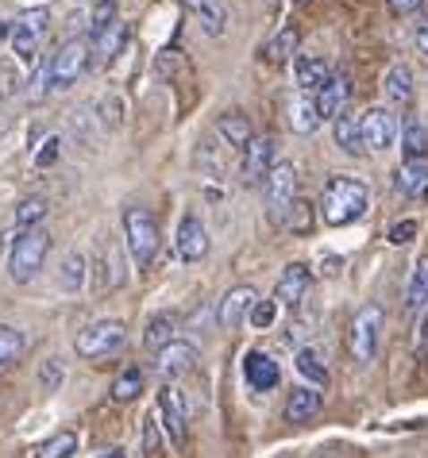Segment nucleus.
Masks as SVG:
<instances>
[{"instance_id": "4", "label": "nucleus", "mask_w": 428, "mask_h": 458, "mask_svg": "<svg viewBox=\"0 0 428 458\" xmlns=\"http://www.w3.org/2000/svg\"><path fill=\"white\" fill-rule=\"evenodd\" d=\"M124 347H128V327H124L120 320H97V324L81 327V332L73 335V351L90 362L116 359V354H124Z\"/></svg>"}, {"instance_id": "2", "label": "nucleus", "mask_w": 428, "mask_h": 458, "mask_svg": "<svg viewBox=\"0 0 428 458\" xmlns=\"http://www.w3.org/2000/svg\"><path fill=\"white\" fill-rule=\"evenodd\" d=\"M47 254H50V232L47 227H28V232H20L16 243H12V250H8V277L16 285H28L31 277L43 270Z\"/></svg>"}, {"instance_id": "35", "label": "nucleus", "mask_w": 428, "mask_h": 458, "mask_svg": "<svg viewBox=\"0 0 428 458\" xmlns=\"http://www.w3.org/2000/svg\"><path fill=\"white\" fill-rule=\"evenodd\" d=\"M197 16H201V28H205L209 35H224V31H228V12H224L220 0H205V4L197 8Z\"/></svg>"}, {"instance_id": "41", "label": "nucleus", "mask_w": 428, "mask_h": 458, "mask_svg": "<svg viewBox=\"0 0 428 458\" xmlns=\"http://www.w3.org/2000/svg\"><path fill=\"white\" fill-rule=\"evenodd\" d=\"M274 316H278V301H255V309H251L247 320H251V327H259L262 332V327L274 324Z\"/></svg>"}, {"instance_id": "3", "label": "nucleus", "mask_w": 428, "mask_h": 458, "mask_svg": "<svg viewBox=\"0 0 428 458\" xmlns=\"http://www.w3.org/2000/svg\"><path fill=\"white\" fill-rule=\"evenodd\" d=\"M124 243H128L135 266L147 270V266L158 259V220H155V212L143 208V205L124 208Z\"/></svg>"}, {"instance_id": "27", "label": "nucleus", "mask_w": 428, "mask_h": 458, "mask_svg": "<svg viewBox=\"0 0 428 458\" xmlns=\"http://www.w3.org/2000/svg\"><path fill=\"white\" fill-rule=\"evenodd\" d=\"M406 309L409 312L428 309V259H417V266H413L409 285H406Z\"/></svg>"}, {"instance_id": "33", "label": "nucleus", "mask_w": 428, "mask_h": 458, "mask_svg": "<svg viewBox=\"0 0 428 458\" xmlns=\"http://www.w3.org/2000/svg\"><path fill=\"white\" fill-rule=\"evenodd\" d=\"M401 150H406V158H424L428 155V131L417 123V120H409L406 127H401Z\"/></svg>"}, {"instance_id": "24", "label": "nucleus", "mask_w": 428, "mask_h": 458, "mask_svg": "<svg viewBox=\"0 0 428 458\" xmlns=\"http://www.w3.org/2000/svg\"><path fill=\"white\" fill-rule=\"evenodd\" d=\"M85 277H90L85 254H81V250H70L66 259H62V266H58V289L73 297V293H81V289H85Z\"/></svg>"}, {"instance_id": "46", "label": "nucleus", "mask_w": 428, "mask_h": 458, "mask_svg": "<svg viewBox=\"0 0 428 458\" xmlns=\"http://www.w3.org/2000/svg\"><path fill=\"white\" fill-rule=\"evenodd\" d=\"M417 359L428 362V309L421 316V324H417Z\"/></svg>"}, {"instance_id": "5", "label": "nucleus", "mask_w": 428, "mask_h": 458, "mask_svg": "<svg viewBox=\"0 0 428 458\" xmlns=\"http://www.w3.org/2000/svg\"><path fill=\"white\" fill-rule=\"evenodd\" d=\"M90 70V39H66L55 58L47 62V89L50 93H66L81 81V73Z\"/></svg>"}, {"instance_id": "11", "label": "nucleus", "mask_w": 428, "mask_h": 458, "mask_svg": "<svg viewBox=\"0 0 428 458\" xmlns=\"http://www.w3.org/2000/svg\"><path fill=\"white\" fill-rule=\"evenodd\" d=\"M270 166H274V139L270 135H255L244 147V166H239V177H244V185H259V182H267Z\"/></svg>"}, {"instance_id": "6", "label": "nucleus", "mask_w": 428, "mask_h": 458, "mask_svg": "<svg viewBox=\"0 0 428 458\" xmlns=\"http://www.w3.org/2000/svg\"><path fill=\"white\" fill-rule=\"evenodd\" d=\"M382 324H386V316H382L379 304H363V309L355 312V320H351V327H347V351H351V359H355L359 366H371L374 354H379Z\"/></svg>"}, {"instance_id": "16", "label": "nucleus", "mask_w": 428, "mask_h": 458, "mask_svg": "<svg viewBox=\"0 0 428 458\" xmlns=\"http://www.w3.org/2000/svg\"><path fill=\"white\" fill-rule=\"evenodd\" d=\"M244 377H247V386H251V389L267 393V389H274V386L282 381V370H278V362H274L270 354L247 351V354H244Z\"/></svg>"}, {"instance_id": "18", "label": "nucleus", "mask_w": 428, "mask_h": 458, "mask_svg": "<svg viewBox=\"0 0 428 458\" xmlns=\"http://www.w3.org/2000/svg\"><path fill=\"white\" fill-rule=\"evenodd\" d=\"M332 139H336V147L344 150V155L351 158H359V155H367V147H363V127H359V116L351 108H344L339 116L332 120Z\"/></svg>"}, {"instance_id": "38", "label": "nucleus", "mask_w": 428, "mask_h": 458, "mask_svg": "<svg viewBox=\"0 0 428 458\" xmlns=\"http://www.w3.org/2000/svg\"><path fill=\"white\" fill-rule=\"evenodd\" d=\"M158 412H147L143 420V454L147 458H158L162 454V431H158Z\"/></svg>"}, {"instance_id": "22", "label": "nucleus", "mask_w": 428, "mask_h": 458, "mask_svg": "<svg viewBox=\"0 0 428 458\" xmlns=\"http://www.w3.org/2000/svg\"><path fill=\"white\" fill-rule=\"evenodd\" d=\"M294 78H297V89H301V93H317V89L332 78V66H329L324 58L301 55V58H297V66H294Z\"/></svg>"}, {"instance_id": "31", "label": "nucleus", "mask_w": 428, "mask_h": 458, "mask_svg": "<svg viewBox=\"0 0 428 458\" xmlns=\"http://www.w3.org/2000/svg\"><path fill=\"white\" fill-rule=\"evenodd\" d=\"M47 212H50V205H47L43 197L20 200V205H16V227H20V232H28V227H43Z\"/></svg>"}, {"instance_id": "21", "label": "nucleus", "mask_w": 428, "mask_h": 458, "mask_svg": "<svg viewBox=\"0 0 428 458\" xmlns=\"http://www.w3.org/2000/svg\"><path fill=\"white\" fill-rule=\"evenodd\" d=\"M289 127L297 135H312L321 127V112H317V97L312 93H297L289 100Z\"/></svg>"}, {"instance_id": "32", "label": "nucleus", "mask_w": 428, "mask_h": 458, "mask_svg": "<svg viewBox=\"0 0 428 458\" xmlns=\"http://www.w3.org/2000/svg\"><path fill=\"white\" fill-rule=\"evenodd\" d=\"M78 451V436L73 431H58V436H50L47 443L35 447V458H73Z\"/></svg>"}, {"instance_id": "48", "label": "nucleus", "mask_w": 428, "mask_h": 458, "mask_svg": "<svg viewBox=\"0 0 428 458\" xmlns=\"http://www.w3.org/2000/svg\"><path fill=\"white\" fill-rule=\"evenodd\" d=\"M100 458H128V454H124L120 447H108V451H105V454H100Z\"/></svg>"}, {"instance_id": "37", "label": "nucleus", "mask_w": 428, "mask_h": 458, "mask_svg": "<svg viewBox=\"0 0 428 458\" xmlns=\"http://www.w3.org/2000/svg\"><path fill=\"white\" fill-rule=\"evenodd\" d=\"M112 23H120L116 20V0H100V4H93V12H90V39L100 35V31H108Z\"/></svg>"}, {"instance_id": "50", "label": "nucleus", "mask_w": 428, "mask_h": 458, "mask_svg": "<svg viewBox=\"0 0 428 458\" xmlns=\"http://www.w3.org/2000/svg\"><path fill=\"white\" fill-rule=\"evenodd\" d=\"M294 4H305V0H294Z\"/></svg>"}, {"instance_id": "43", "label": "nucleus", "mask_w": 428, "mask_h": 458, "mask_svg": "<svg viewBox=\"0 0 428 458\" xmlns=\"http://www.w3.org/2000/svg\"><path fill=\"white\" fill-rule=\"evenodd\" d=\"M58 150H62V139H58V135H50V139H47V147L39 150V155H35V166H43V170H47L50 162L58 158Z\"/></svg>"}, {"instance_id": "13", "label": "nucleus", "mask_w": 428, "mask_h": 458, "mask_svg": "<svg viewBox=\"0 0 428 458\" xmlns=\"http://www.w3.org/2000/svg\"><path fill=\"white\" fill-rule=\"evenodd\" d=\"M255 301H259V293L251 289V285H235V289H228L220 297V304H217V324L224 327V332H232V327H239L251 316V309H255Z\"/></svg>"}, {"instance_id": "12", "label": "nucleus", "mask_w": 428, "mask_h": 458, "mask_svg": "<svg viewBox=\"0 0 428 458\" xmlns=\"http://www.w3.org/2000/svg\"><path fill=\"white\" fill-rule=\"evenodd\" d=\"M155 370L167 381L185 377L190 370H197V347H193V343H185V339L167 343L162 351H155Z\"/></svg>"}, {"instance_id": "17", "label": "nucleus", "mask_w": 428, "mask_h": 458, "mask_svg": "<svg viewBox=\"0 0 428 458\" xmlns=\"http://www.w3.org/2000/svg\"><path fill=\"white\" fill-rule=\"evenodd\" d=\"M347 93H351V81H347V73H332L329 81H324L317 93V112H321V120H336L339 112L347 108Z\"/></svg>"}, {"instance_id": "14", "label": "nucleus", "mask_w": 428, "mask_h": 458, "mask_svg": "<svg viewBox=\"0 0 428 458\" xmlns=\"http://www.w3.org/2000/svg\"><path fill=\"white\" fill-rule=\"evenodd\" d=\"M309 285H312L309 266L305 262H294V266H286L282 277H278V285H274V301L286 304V309H297V304L309 297Z\"/></svg>"}, {"instance_id": "15", "label": "nucleus", "mask_w": 428, "mask_h": 458, "mask_svg": "<svg viewBox=\"0 0 428 458\" xmlns=\"http://www.w3.org/2000/svg\"><path fill=\"white\" fill-rule=\"evenodd\" d=\"M178 254H182V262H201L209 254V227L193 212L182 216V224H178Z\"/></svg>"}, {"instance_id": "36", "label": "nucleus", "mask_w": 428, "mask_h": 458, "mask_svg": "<svg viewBox=\"0 0 428 458\" xmlns=\"http://www.w3.org/2000/svg\"><path fill=\"white\" fill-rule=\"evenodd\" d=\"M143 393V374L140 370H124L112 381V401H135Z\"/></svg>"}, {"instance_id": "9", "label": "nucleus", "mask_w": 428, "mask_h": 458, "mask_svg": "<svg viewBox=\"0 0 428 458\" xmlns=\"http://www.w3.org/2000/svg\"><path fill=\"white\" fill-rule=\"evenodd\" d=\"M47 23H50V12L47 8H35V12H23V16L12 23V50H16V58L31 62L35 55H39V43L47 35Z\"/></svg>"}, {"instance_id": "39", "label": "nucleus", "mask_w": 428, "mask_h": 458, "mask_svg": "<svg viewBox=\"0 0 428 458\" xmlns=\"http://www.w3.org/2000/svg\"><path fill=\"white\" fill-rule=\"evenodd\" d=\"M289 232H297V235H305L309 227H312V208L305 205V200H294V208L286 212V220H282Z\"/></svg>"}, {"instance_id": "7", "label": "nucleus", "mask_w": 428, "mask_h": 458, "mask_svg": "<svg viewBox=\"0 0 428 458\" xmlns=\"http://www.w3.org/2000/svg\"><path fill=\"white\" fill-rule=\"evenodd\" d=\"M359 127H363V147L374 150V155H386L389 147H398L401 123H398V112H389L386 105H374L363 112Z\"/></svg>"}, {"instance_id": "19", "label": "nucleus", "mask_w": 428, "mask_h": 458, "mask_svg": "<svg viewBox=\"0 0 428 458\" xmlns=\"http://www.w3.org/2000/svg\"><path fill=\"white\" fill-rule=\"evenodd\" d=\"M124 43H128V28H124V23H112L108 31L93 35L90 39V66H108V62L124 50Z\"/></svg>"}, {"instance_id": "34", "label": "nucleus", "mask_w": 428, "mask_h": 458, "mask_svg": "<svg viewBox=\"0 0 428 458\" xmlns=\"http://www.w3.org/2000/svg\"><path fill=\"white\" fill-rule=\"evenodd\" d=\"M23 347H28V339H23L20 327H8L0 324V366H12L23 354Z\"/></svg>"}, {"instance_id": "23", "label": "nucleus", "mask_w": 428, "mask_h": 458, "mask_svg": "<svg viewBox=\"0 0 428 458\" xmlns=\"http://www.w3.org/2000/svg\"><path fill=\"white\" fill-rule=\"evenodd\" d=\"M217 135H220L228 147H239V150H244L251 139H255V131H251V120L244 116V112H235V108L224 112V116L217 120Z\"/></svg>"}, {"instance_id": "26", "label": "nucleus", "mask_w": 428, "mask_h": 458, "mask_svg": "<svg viewBox=\"0 0 428 458\" xmlns=\"http://www.w3.org/2000/svg\"><path fill=\"white\" fill-rule=\"evenodd\" d=\"M394 182H398L401 193H409V197L424 193V189H428V155L424 158H406Z\"/></svg>"}, {"instance_id": "49", "label": "nucleus", "mask_w": 428, "mask_h": 458, "mask_svg": "<svg viewBox=\"0 0 428 458\" xmlns=\"http://www.w3.org/2000/svg\"><path fill=\"white\" fill-rule=\"evenodd\" d=\"M185 4H190V8H201V4H205V0H185Z\"/></svg>"}, {"instance_id": "1", "label": "nucleus", "mask_w": 428, "mask_h": 458, "mask_svg": "<svg viewBox=\"0 0 428 458\" xmlns=\"http://www.w3.org/2000/svg\"><path fill=\"white\" fill-rule=\"evenodd\" d=\"M371 205V189L359 177H329L321 193V216L329 227H347L355 224Z\"/></svg>"}, {"instance_id": "30", "label": "nucleus", "mask_w": 428, "mask_h": 458, "mask_svg": "<svg viewBox=\"0 0 428 458\" xmlns=\"http://www.w3.org/2000/svg\"><path fill=\"white\" fill-rule=\"evenodd\" d=\"M297 370H301V377H309L312 389H317V386H329V366L321 362V354L312 351V347L297 351Z\"/></svg>"}, {"instance_id": "42", "label": "nucleus", "mask_w": 428, "mask_h": 458, "mask_svg": "<svg viewBox=\"0 0 428 458\" xmlns=\"http://www.w3.org/2000/svg\"><path fill=\"white\" fill-rule=\"evenodd\" d=\"M413 235H417V220H401V224L389 227V243H398V247L413 243Z\"/></svg>"}, {"instance_id": "8", "label": "nucleus", "mask_w": 428, "mask_h": 458, "mask_svg": "<svg viewBox=\"0 0 428 458\" xmlns=\"http://www.w3.org/2000/svg\"><path fill=\"white\" fill-rule=\"evenodd\" d=\"M262 193H267V208L274 220H286V212L294 208V200H297V166L294 162H274L270 174H267V182H262Z\"/></svg>"}, {"instance_id": "40", "label": "nucleus", "mask_w": 428, "mask_h": 458, "mask_svg": "<svg viewBox=\"0 0 428 458\" xmlns=\"http://www.w3.org/2000/svg\"><path fill=\"white\" fill-rule=\"evenodd\" d=\"M62 381H66V366H62V359H47L39 366V386L43 389H62Z\"/></svg>"}, {"instance_id": "44", "label": "nucleus", "mask_w": 428, "mask_h": 458, "mask_svg": "<svg viewBox=\"0 0 428 458\" xmlns=\"http://www.w3.org/2000/svg\"><path fill=\"white\" fill-rule=\"evenodd\" d=\"M424 0H386V8H389V16H417Z\"/></svg>"}, {"instance_id": "20", "label": "nucleus", "mask_w": 428, "mask_h": 458, "mask_svg": "<svg viewBox=\"0 0 428 458\" xmlns=\"http://www.w3.org/2000/svg\"><path fill=\"white\" fill-rule=\"evenodd\" d=\"M321 404H324L321 389L301 386V389L289 393V401H286V420H289V424H309V420H317Z\"/></svg>"}, {"instance_id": "10", "label": "nucleus", "mask_w": 428, "mask_h": 458, "mask_svg": "<svg viewBox=\"0 0 428 458\" xmlns=\"http://www.w3.org/2000/svg\"><path fill=\"white\" fill-rule=\"evenodd\" d=\"M158 424L170 431V443L174 447H185V431H190V412H185V397L174 386H162L158 389Z\"/></svg>"}, {"instance_id": "25", "label": "nucleus", "mask_w": 428, "mask_h": 458, "mask_svg": "<svg viewBox=\"0 0 428 458\" xmlns=\"http://www.w3.org/2000/svg\"><path fill=\"white\" fill-rule=\"evenodd\" d=\"M382 89H386L389 105H409V100H413V70L406 66V62H394V66L386 70Z\"/></svg>"}, {"instance_id": "47", "label": "nucleus", "mask_w": 428, "mask_h": 458, "mask_svg": "<svg viewBox=\"0 0 428 458\" xmlns=\"http://www.w3.org/2000/svg\"><path fill=\"white\" fill-rule=\"evenodd\" d=\"M413 43H417V50L428 58V20H421V23H417V35H413Z\"/></svg>"}, {"instance_id": "45", "label": "nucleus", "mask_w": 428, "mask_h": 458, "mask_svg": "<svg viewBox=\"0 0 428 458\" xmlns=\"http://www.w3.org/2000/svg\"><path fill=\"white\" fill-rule=\"evenodd\" d=\"M120 100L116 97H108L105 105H100V120H105V127H120Z\"/></svg>"}, {"instance_id": "29", "label": "nucleus", "mask_w": 428, "mask_h": 458, "mask_svg": "<svg viewBox=\"0 0 428 458\" xmlns=\"http://www.w3.org/2000/svg\"><path fill=\"white\" fill-rule=\"evenodd\" d=\"M294 50H297V28L294 23H286V28L274 35L267 47H262V58L267 62H286V58H294Z\"/></svg>"}, {"instance_id": "28", "label": "nucleus", "mask_w": 428, "mask_h": 458, "mask_svg": "<svg viewBox=\"0 0 428 458\" xmlns=\"http://www.w3.org/2000/svg\"><path fill=\"white\" fill-rule=\"evenodd\" d=\"M174 324H178V316L174 312H158L147 320V332H143V343L150 351H162L167 343H174Z\"/></svg>"}]
</instances>
